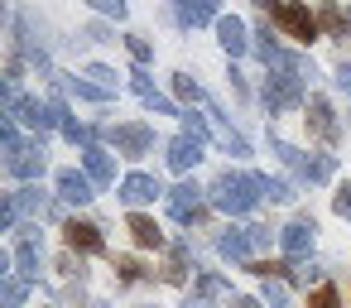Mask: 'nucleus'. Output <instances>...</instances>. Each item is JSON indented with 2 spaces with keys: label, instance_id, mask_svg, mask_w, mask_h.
Masks as SVG:
<instances>
[{
  "label": "nucleus",
  "instance_id": "4",
  "mask_svg": "<svg viewBox=\"0 0 351 308\" xmlns=\"http://www.w3.org/2000/svg\"><path fill=\"white\" fill-rule=\"evenodd\" d=\"M274 154H279L289 169H298L308 183H327V178H332V169H337L327 154H303V150H293V145H284V140H274Z\"/></svg>",
  "mask_w": 351,
  "mask_h": 308
},
{
  "label": "nucleus",
  "instance_id": "17",
  "mask_svg": "<svg viewBox=\"0 0 351 308\" xmlns=\"http://www.w3.org/2000/svg\"><path fill=\"white\" fill-rule=\"evenodd\" d=\"M308 130H313L317 140H337V121H332V106H327L322 97L308 102Z\"/></svg>",
  "mask_w": 351,
  "mask_h": 308
},
{
  "label": "nucleus",
  "instance_id": "12",
  "mask_svg": "<svg viewBox=\"0 0 351 308\" xmlns=\"http://www.w3.org/2000/svg\"><path fill=\"white\" fill-rule=\"evenodd\" d=\"M197 159H202V140H193V135H178V140H169V169L188 174Z\"/></svg>",
  "mask_w": 351,
  "mask_h": 308
},
{
  "label": "nucleus",
  "instance_id": "31",
  "mask_svg": "<svg viewBox=\"0 0 351 308\" xmlns=\"http://www.w3.org/2000/svg\"><path fill=\"white\" fill-rule=\"evenodd\" d=\"M197 294H202V298H221V294H226V284H221L217 274H197Z\"/></svg>",
  "mask_w": 351,
  "mask_h": 308
},
{
  "label": "nucleus",
  "instance_id": "18",
  "mask_svg": "<svg viewBox=\"0 0 351 308\" xmlns=\"http://www.w3.org/2000/svg\"><path fill=\"white\" fill-rule=\"evenodd\" d=\"M82 159H87V178H92V183H101V188L116 183V159H111L106 150L92 145V150H82Z\"/></svg>",
  "mask_w": 351,
  "mask_h": 308
},
{
  "label": "nucleus",
  "instance_id": "34",
  "mask_svg": "<svg viewBox=\"0 0 351 308\" xmlns=\"http://www.w3.org/2000/svg\"><path fill=\"white\" fill-rule=\"evenodd\" d=\"M183 135H193V140H207V121H202V116H183Z\"/></svg>",
  "mask_w": 351,
  "mask_h": 308
},
{
  "label": "nucleus",
  "instance_id": "30",
  "mask_svg": "<svg viewBox=\"0 0 351 308\" xmlns=\"http://www.w3.org/2000/svg\"><path fill=\"white\" fill-rule=\"evenodd\" d=\"M217 145H221V150H231V154H250V145H245L236 130H217Z\"/></svg>",
  "mask_w": 351,
  "mask_h": 308
},
{
  "label": "nucleus",
  "instance_id": "41",
  "mask_svg": "<svg viewBox=\"0 0 351 308\" xmlns=\"http://www.w3.org/2000/svg\"><path fill=\"white\" fill-rule=\"evenodd\" d=\"M231 308H265L260 298H231Z\"/></svg>",
  "mask_w": 351,
  "mask_h": 308
},
{
  "label": "nucleus",
  "instance_id": "39",
  "mask_svg": "<svg viewBox=\"0 0 351 308\" xmlns=\"http://www.w3.org/2000/svg\"><path fill=\"white\" fill-rule=\"evenodd\" d=\"M337 217H351V183L337 193Z\"/></svg>",
  "mask_w": 351,
  "mask_h": 308
},
{
  "label": "nucleus",
  "instance_id": "7",
  "mask_svg": "<svg viewBox=\"0 0 351 308\" xmlns=\"http://www.w3.org/2000/svg\"><path fill=\"white\" fill-rule=\"evenodd\" d=\"M169 212H173L178 222H197V217H202V188H197V183L169 188Z\"/></svg>",
  "mask_w": 351,
  "mask_h": 308
},
{
  "label": "nucleus",
  "instance_id": "26",
  "mask_svg": "<svg viewBox=\"0 0 351 308\" xmlns=\"http://www.w3.org/2000/svg\"><path fill=\"white\" fill-rule=\"evenodd\" d=\"M260 198H269V202H293V188H289L284 178H269V174H260Z\"/></svg>",
  "mask_w": 351,
  "mask_h": 308
},
{
  "label": "nucleus",
  "instance_id": "28",
  "mask_svg": "<svg viewBox=\"0 0 351 308\" xmlns=\"http://www.w3.org/2000/svg\"><path fill=\"white\" fill-rule=\"evenodd\" d=\"M63 135H68L73 145H82V150H92V126H82V121H73V116H68V121H63Z\"/></svg>",
  "mask_w": 351,
  "mask_h": 308
},
{
  "label": "nucleus",
  "instance_id": "3",
  "mask_svg": "<svg viewBox=\"0 0 351 308\" xmlns=\"http://www.w3.org/2000/svg\"><path fill=\"white\" fill-rule=\"evenodd\" d=\"M269 20H274L289 39H298V44L317 39V20H313L303 5H293V0H269Z\"/></svg>",
  "mask_w": 351,
  "mask_h": 308
},
{
  "label": "nucleus",
  "instance_id": "37",
  "mask_svg": "<svg viewBox=\"0 0 351 308\" xmlns=\"http://www.w3.org/2000/svg\"><path fill=\"white\" fill-rule=\"evenodd\" d=\"M308 308H337V289H332V284H322V289L313 294V303H308Z\"/></svg>",
  "mask_w": 351,
  "mask_h": 308
},
{
  "label": "nucleus",
  "instance_id": "9",
  "mask_svg": "<svg viewBox=\"0 0 351 308\" xmlns=\"http://www.w3.org/2000/svg\"><path fill=\"white\" fill-rule=\"evenodd\" d=\"M58 198H68V202H92V198H97V183H92L87 174H77V169H63V174H58Z\"/></svg>",
  "mask_w": 351,
  "mask_h": 308
},
{
  "label": "nucleus",
  "instance_id": "16",
  "mask_svg": "<svg viewBox=\"0 0 351 308\" xmlns=\"http://www.w3.org/2000/svg\"><path fill=\"white\" fill-rule=\"evenodd\" d=\"M178 20H183L188 29L212 25V20H217V0H178Z\"/></svg>",
  "mask_w": 351,
  "mask_h": 308
},
{
  "label": "nucleus",
  "instance_id": "23",
  "mask_svg": "<svg viewBox=\"0 0 351 308\" xmlns=\"http://www.w3.org/2000/svg\"><path fill=\"white\" fill-rule=\"evenodd\" d=\"M58 87L73 92L77 102H106V97H111L106 87H97V82H77V78H58Z\"/></svg>",
  "mask_w": 351,
  "mask_h": 308
},
{
  "label": "nucleus",
  "instance_id": "13",
  "mask_svg": "<svg viewBox=\"0 0 351 308\" xmlns=\"http://www.w3.org/2000/svg\"><path fill=\"white\" fill-rule=\"evenodd\" d=\"M217 39H221V49H226L231 58L250 49V39H245V20H236V15H226V20H217Z\"/></svg>",
  "mask_w": 351,
  "mask_h": 308
},
{
  "label": "nucleus",
  "instance_id": "24",
  "mask_svg": "<svg viewBox=\"0 0 351 308\" xmlns=\"http://www.w3.org/2000/svg\"><path fill=\"white\" fill-rule=\"evenodd\" d=\"M25 294H29V279H25V274L0 279V303H5V308H20V303H25Z\"/></svg>",
  "mask_w": 351,
  "mask_h": 308
},
{
  "label": "nucleus",
  "instance_id": "2",
  "mask_svg": "<svg viewBox=\"0 0 351 308\" xmlns=\"http://www.w3.org/2000/svg\"><path fill=\"white\" fill-rule=\"evenodd\" d=\"M0 145H5V169H10L15 178H34V174H44V145H39V140L25 145L10 116H5V126H0Z\"/></svg>",
  "mask_w": 351,
  "mask_h": 308
},
{
  "label": "nucleus",
  "instance_id": "40",
  "mask_svg": "<svg viewBox=\"0 0 351 308\" xmlns=\"http://www.w3.org/2000/svg\"><path fill=\"white\" fill-rule=\"evenodd\" d=\"M337 87H341V92H351V63H341V68H337Z\"/></svg>",
  "mask_w": 351,
  "mask_h": 308
},
{
  "label": "nucleus",
  "instance_id": "6",
  "mask_svg": "<svg viewBox=\"0 0 351 308\" xmlns=\"http://www.w3.org/2000/svg\"><path fill=\"white\" fill-rule=\"evenodd\" d=\"M298 102H303L298 73H269V82H265V111L274 116V111H289V106H298Z\"/></svg>",
  "mask_w": 351,
  "mask_h": 308
},
{
  "label": "nucleus",
  "instance_id": "33",
  "mask_svg": "<svg viewBox=\"0 0 351 308\" xmlns=\"http://www.w3.org/2000/svg\"><path fill=\"white\" fill-rule=\"evenodd\" d=\"M87 78H97V87L116 92V73H111V68H101V63H97V68H87Z\"/></svg>",
  "mask_w": 351,
  "mask_h": 308
},
{
  "label": "nucleus",
  "instance_id": "42",
  "mask_svg": "<svg viewBox=\"0 0 351 308\" xmlns=\"http://www.w3.org/2000/svg\"><path fill=\"white\" fill-rule=\"evenodd\" d=\"M188 308H202V303H188Z\"/></svg>",
  "mask_w": 351,
  "mask_h": 308
},
{
  "label": "nucleus",
  "instance_id": "35",
  "mask_svg": "<svg viewBox=\"0 0 351 308\" xmlns=\"http://www.w3.org/2000/svg\"><path fill=\"white\" fill-rule=\"evenodd\" d=\"M116 270H121V279H125V284H135V279L145 274V265H140V260H116Z\"/></svg>",
  "mask_w": 351,
  "mask_h": 308
},
{
  "label": "nucleus",
  "instance_id": "8",
  "mask_svg": "<svg viewBox=\"0 0 351 308\" xmlns=\"http://www.w3.org/2000/svg\"><path fill=\"white\" fill-rule=\"evenodd\" d=\"M111 145H116L121 154H149V150H154V130H149V126H116V130H111Z\"/></svg>",
  "mask_w": 351,
  "mask_h": 308
},
{
  "label": "nucleus",
  "instance_id": "36",
  "mask_svg": "<svg viewBox=\"0 0 351 308\" xmlns=\"http://www.w3.org/2000/svg\"><path fill=\"white\" fill-rule=\"evenodd\" d=\"M92 10H101V15H116V20H125V0H92Z\"/></svg>",
  "mask_w": 351,
  "mask_h": 308
},
{
  "label": "nucleus",
  "instance_id": "32",
  "mask_svg": "<svg viewBox=\"0 0 351 308\" xmlns=\"http://www.w3.org/2000/svg\"><path fill=\"white\" fill-rule=\"evenodd\" d=\"M173 92H178V102H197V97H202V87H197L193 78H173Z\"/></svg>",
  "mask_w": 351,
  "mask_h": 308
},
{
  "label": "nucleus",
  "instance_id": "20",
  "mask_svg": "<svg viewBox=\"0 0 351 308\" xmlns=\"http://www.w3.org/2000/svg\"><path fill=\"white\" fill-rule=\"evenodd\" d=\"M29 130H49V126H58V116H53V106H44V102H20V111H15ZM10 116V121H15Z\"/></svg>",
  "mask_w": 351,
  "mask_h": 308
},
{
  "label": "nucleus",
  "instance_id": "10",
  "mask_svg": "<svg viewBox=\"0 0 351 308\" xmlns=\"http://www.w3.org/2000/svg\"><path fill=\"white\" fill-rule=\"evenodd\" d=\"M154 193H164V188H159V178H149V174H125V178H121V198H125L130 207L154 202Z\"/></svg>",
  "mask_w": 351,
  "mask_h": 308
},
{
  "label": "nucleus",
  "instance_id": "11",
  "mask_svg": "<svg viewBox=\"0 0 351 308\" xmlns=\"http://www.w3.org/2000/svg\"><path fill=\"white\" fill-rule=\"evenodd\" d=\"M279 241H284V255H289V260H303V255L313 250V222H289V226L279 231Z\"/></svg>",
  "mask_w": 351,
  "mask_h": 308
},
{
  "label": "nucleus",
  "instance_id": "29",
  "mask_svg": "<svg viewBox=\"0 0 351 308\" xmlns=\"http://www.w3.org/2000/svg\"><path fill=\"white\" fill-rule=\"evenodd\" d=\"M265 303H269V308H293V303H289V289L274 284V279H265Z\"/></svg>",
  "mask_w": 351,
  "mask_h": 308
},
{
  "label": "nucleus",
  "instance_id": "38",
  "mask_svg": "<svg viewBox=\"0 0 351 308\" xmlns=\"http://www.w3.org/2000/svg\"><path fill=\"white\" fill-rule=\"evenodd\" d=\"M130 44V54H135V63H149V44L145 39H125Z\"/></svg>",
  "mask_w": 351,
  "mask_h": 308
},
{
  "label": "nucleus",
  "instance_id": "15",
  "mask_svg": "<svg viewBox=\"0 0 351 308\" xmlns=\"http://www.w3.org/2000/svg\"><path fill=\"white\" fill-rule=\"evenodd\" d=\"M68 246L73 250H87V255H101L106 250V241H101V231L92 222H68Z\"/></svg>",
  "mask_w": 351,
  "mask_h": 308
},
{
  "label": "nucleus",
  "instance_id": "25",
  "mask_svg": "<svg viewBox=\"0 0 351 308\" xmlns=\"http://www.w3.org/2000/svg\"><path fill=\"white\" fill-rule=\"evenodd\" d=\"M164 279H169V284H183V279H188V246H183V241H178V246H173V255H169Z\"/></svg>",
  "mask_w": 351,
  "mask_h": 308
},
{
  "label": "nucleus",
  "instance_id": "1",
  "mask_svg": "<svg viewBox=\"0 0 351 308\" xmlns=\"http://www.w3.org/2000/svg\"><path fill=\"white\" fill-rule=\"evenodd\" d=\"M212 202H217L221 212H231V217L250 212V207L260 202V174H221V178L212 183Z\"/></svg>",
  "mask_w": 351,
  "mask_h": 308
},
{
  "label": "nucleus",
  "instance_id": "14",
  "mask_svg": "<svg viewBox=\"0 0 351 308\" xmlns=\"http://www.w3.org/2000/svg\"><path fill=\"white\" fill-rule=\"evenodd\" d=\"M130 87H135V97H140L149 111H159V116H178V106H173L164 92H154V82H149L145 73H135V78H130Z\"/></svg>",
  "mask_w": 351,
  "mask_h": 308
},
{
  "label": "nucleus",
  "instance_id": "27",
  "mask_svg": "<svg viewBox=\"0 0 351 308\" xmlns=\"http://www.w3.org/2000/svg\"><path fill=\"white\" fill-rule=\"evenodd\" d=\"M15 265H20V274H25V279H34V274H39V250H34V241H20V246H15Z\"/></svg>",
  "mask_w": 351,
  "mask_h": 308
},
{
  "label": "nucleus",
  "instance_id": "19",
  "mask_svg": "<svg viewBox=\"0 0 351 308\" xmlns=\"http://www.w3.org/2000/svg\"><path fill=\"white\" fill-rule=\"evenodd\" d=\"M10 202L20 212H34V217H58V207L44 198V188H20V193H10Z\"/></svg>",
  "mask_w": 351,
  "mask_h": 308
},
{
  "label": "nucleus",
  "instance_id": "22",
  "mask_svg": "<svg viewBox=\"0 0 351 308\" xmlns=\"http://www.w3.org/2000/svg\"><path fill=\"white\" fill-rule=\"evenodd\" d=\"M130 236H135L140 246H154V250L164 246V231L154 226V217H140V212H130Z\"/></svg>",
  "mask_w": 351,
  "mask_h": 308
},
{
  "label": "nucleus",
  "instance_id": "43",
  "mask_svg": "<svg viewBox=\"0 0 351 308\" xmlns=\"http://www.w3.org/2000/svg\"><path fill=\"white\" fill-rule=\"evenodd\" d=\"M260 5H269V0H260Z\"/></svg>",
  "mask_w": 351,
  "mask_h": 308
},
{
  "label": "nucleus",
  "instance_id": "5",
  "mask_svg": "<svg viewBox=\"0 0 351 308\" xmlns=\"http://www.w3.org/2000/svg\"><path fill=\"white\" fill-rule=\"evenodd\" d=\"M269 246V231L265 226H236V231H226L221 241H217V250L226 255V260H250L255 250H265Z\"/></svg>",
  "mask_w": 351,
  "mask_h": 308
},
{
  "label": "nucleus",
  "instance_id": "21",
  "mask_svg": "<svg viewBox=\"0 0 351 308\" xmlns=\"http://www.w3.org/2000/svg\"><path fill=\"white\" fill-rule=\"evenodd\" d=\"M317 29H327L332 39H351V15H346L341 5H322V15H317Z\"/></svg>",
  "mask_w": 351,
  "mask_h": 308
}]
</instances>
